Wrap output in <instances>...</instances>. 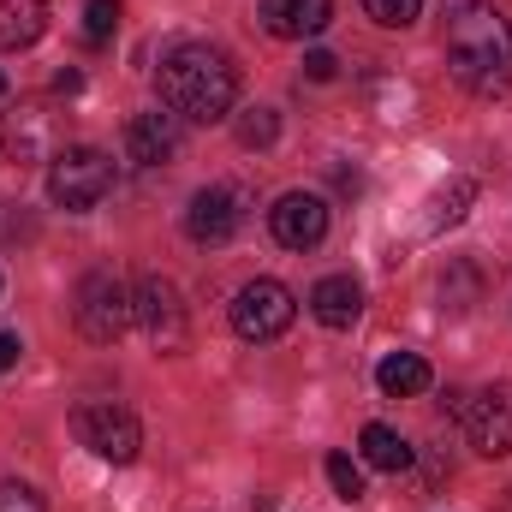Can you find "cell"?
Here are the masks:
<instances>
[{
	"instance_id": "8",
	"label": "cell",
	"mask_w": 512,
	"mask_h": 512,
	"mask_svg": "<svg viewBox=\"0 0 512 512\" xmlns=\"http://www.w3.org/2000/svg\"><path fill=\"white\" fill-rule=\"evenodd\" d=\"M245 227V191L239 185H203L185 209V239L191 245H227Z\"/></svg>"
},
{
	"instance_id": "14",
	"label": "cell",
	"mask_w": 512,
	"mask_h": 512,
	"mask_svg": "<svg viewBox=\"0 0 512 512\" xmlns=\"http://www.w3.org/2000/svg\"><path fill=\"white\" fill-rule=\"evenodd\" d=\"M310 316L322 322V328H352L358 316H364V286L352 280V274H328V280H316L310 286Z\"/></svg>"
},
{
	"instance_id": "9",
	"label": "cell",
	"mask_w": 512,
	"mask_h": 512,
	"mask_svg": "<svg viewBox=\"0 0 512 512\" xmlns=\"http://www.w3.org/2000/svg\"><path fill=\"white\" fill-rule=\"evenodd\" d=\"M268 233L286 245V251H310L328 239V197L316 191H286L274 209H268Z\"/></svg>"
},
{
	"instance_id": "15",
	"label": "cell",
	"mask_w": 512,
	"mask_h": 512,
	"mask_svg": "<svg viewBox=\"0 0 512 512\" xmlns=\"http://www.w3.org/2000/svg\"><path fill=\"white\" fill-rule=\"evenodd\" d=\"M358 447H364V465H370V471H387V477L411 471V441H405L399 429H387V423H364Z\"/></svg>"
},
{
	"instance_id": "6",
	"label": "cell",
	"mask_w": 512,
	"mask_h": 512,
	"mask_svg": "<svg viewBox=\"0 0 512 512\" xmlns=\"http://www.w3.org/2000/svg\"><path fill=\"white\" fill-rule=\"evenodd\" d=\"M72 435H78L96 459H108V465H131V459L143 453V423L131 417L126 405H114V399L78 405V411H72Z\"/></svg>"
},
{
	"instance_id": "23",
	"label": "cell",
	"mask_w": 512,
	"mask_h": 512,
	"mask_svg": "<svg viewBox=\"0 0 512 512\" xmlns=\"http://www.w3.org/2000/svg\"><path fill=\"white\" fill-rule=\"evenodd\" d=\"M0 512H42V495L30 483H0Z\"/></svg>"
},
{
	"instance_id": "4",
	"label": "cell",
	"mask_w": 512,
	"mask_h": 512,
	"mask_svg": "<svg viewBox=\"0 0 512 512\" xmlns=\"http://www.w3.org/2000/svg\"><path fill=\"white\" fill-rule=\"evenodd\" d=\"M131 322L149 334L155 352H185L191 346V316H185V298L167 274H143L131 286Z\"/></svg>"
},
{
	"instance_id": "26",
	"label": "cell",
	"mask_w": 512,
	"mask_h": 512,
	"mask_svg": "<svg viewBox=\"0 0 512 512\" xmlns=\"http://www.w3.org/2000/svg\"><path fill=\"white\" fill-rule=\"evenodd\" d=\"M0 96H6V78H0Z\"/></svg>"
},
{
	"instance_id": "21",
	"label": "cell",
	"mask_w": 512,
	"mask_h": 512,
	"mask_svg": "<svg viewBox=\"0 0 512 512\" xmlns=\"http://www.w3.org/2000/svg\"><path fill=\"white\" fill-rule=\"evenodd\" d=\"M328 483H334L340 501H358L364 495V471L352 465V453H328Z\"/></svg>"
},
{
	"instance_id": "24",
	"label": "cell",
	"mask_w": 512,
	"mask_h": 512,
	"mask_svg": "<svg viewBox=\"0 0 512 512\" xmlns=\"http://www.w3.org/2000/svg\"><path fill=\"white\" fill-rule=\"evenodd\" d=\"M334 72H340V60H334L328 48H310V54H304V78H316V84H328Z\"/></svg>"
},
{
	"instance_id": "25",
	"label": "cell",
	"mask_w": 512,
	"mask_h": 512,
	"mask_svg": "<svg viewBox=\"0 0 512 512\" xmlns=\"http://www.w3.org/2000/svg\"><path fill=\"white\" fill-rule=\"evenodd\" d=\"M18 358H24V340H18V334H0V376H6Z\"/></svg>"
},
{
	"instance_id": "3",
	"label": "cell",
	"mask_w": 512,
	"mask_h": 512,
	"mask_svg": "<svg viewBox=\"0 0 512 512\" xmlns=\"http://www.w3.org/2000/svg\"><path fill=\"white\" fill-rule=\"evenodd\" d=\"M108 191H114V155H102L96 143H66L48 161V197L60 209H72V215L96 209Z\"/></svg>"
},
{
	"instance_id": "16",
	"label": "cell",
	"mask_w": 512,
	"mask_h": 512,
	"mask_svg": "<svg viewBox=\"0 0 512 512\" xmlns=\"http://www.w3.org/2000/svg\"><path fill=\"white\" fill-rule=\"evenodd\" d=\"M429 382L435 376H429V364L417 352H387L382 364H376V387H382L387 399H417Z\"/></svg>"
},
{
	"instance_id": "18",
	"label": "cell",
	"mask_w": 512,
	"mask_h": 512,
	"mask_svg": "<svg viewBox=\"0 0 512 512\" xmlns=\"http://www.w3.org/2000/svg\"><path fill=\"white\" fill-rule=\"evenodd\" d=\"M471 203H477V185H471V179H447V191L435 197V215H429V233H441V227H459Z\"/></svg>"
},
{
	"instance_id": "11",
	"label": "cell",
	"mask_w": 512,
	"mask_h": 512,
	"mask_svg": "<svg viewBox=\"0 0 512 512\" xmlns=\"http://www.w3.org/2000/svg\"><path fill=\"white\" fill-rule=\"evenodd\" d=\"M120 149H126L131 167H167L179 155V120L173 114H131L126 131H120Z\"/></svg>"
},
{
	"instance_id": "22",
	"label": "cell",
	"mask_w": 512,
	"mask_h": 512,
	"mask_svg": "<svg viewBox=\"0 0 512 512\" xmlns=\"http://www.w3.org/2000/svg\"><path fill=\"white\" fill-rule=\"evenodd\" d=\"M364 12H370L376 24H387V30H405V24L423 12V0H364Z\"/></svg>"
},
{
	"instance_id": "1",
	"label": "cell",
	"mask_w": 512,
	"mask_h": 512,
	"mask_svg": "<svg viewBox=\"0 0 512 512\" xmlns=\"http://www.w3.org/2000/svg\"><path fill=\"white\" fill-rule=\"evenodd\" d=\"M155 84H161V108H167L173 120H191V126H215V120H227L233 102H239V66H233L221 48H209V42H179V48H167Z\"/></svg>"
},
{
	"instance_id": "7",
	"label": "cell",
	"mask_w": 512,
	"mask_h": 512,
	"mask_svg": "<svg viewBox=\"0 0 512 512\" xmlns=\"http://www.w3.org/2000/svg\"><path fill=\"white\" fill-rule=\"evenodd\" d=\"M292 316H298V298L280 286V280H251V286H239V298H233V328H239V340H280L286 328H292Z\"/></svg>"
},
{
	"instance_id": "10",
	"label": "cell",
	"mask_w": 512,
	"mask_h": 512,
	"mask_svg": "<svg viewBox=\"0 0 512 512\" xmlns=\"http://www.w3.org/2000/svg\"><path fill=\"white\" fill-rule=\"evenodd\" d=\"M465 429H471V447L489 453V459H507L512 453V382L483 387L465 411Z\"/></svg>"
},
{
	"instance_id": "13",
	"label": "cell",
	"mask_w": 512,
	"mask_h": 512,
	"mask_svg": "<svg viewBox=\"0 0 512 512\" xmlns=\"http://www.w3.org/2000/svg\"><path fill=\"white\" fill-rule=\"evenodd\" d=\"M334 18V0H262V30L280 42H310Z\"/></svg>"
},
{
	"instance_id": "20",
	"label": "cell",
	"mask_w": 512,
	"mask_h": 512,
	"mask_svg": "<svg viewBox=\"0 0 512 512\" xmlns=\"http://www.w3.org/2000/svg\"><path fill=\"white\" fill-rule=\"evenodd\" d=\"M233 131H239L245 149H268V143L280 137V120H274V108H245V114L233 120Z\"/></svg>"
},
{
	"instance_id": "19",
	"label": "cell",
	"mask_w": 512,
	"mask_h": 512,
	"mask_svg": "<svg viewBox=\"0 0 512 512\" xmlns=\"http://www.w3.org/2000/svg\"><path fill=\"white\" fill-rule=\"evenodd\" d=\"M120 18H126L120 0H90V6H84V42H96V48L114 42V36H120Z\"/></svg>"
},
{
	"instance_id": "2",
	"label": "cell",
	"mask_w": 512,
	"mask_h": 512,
	"mask_svg": "<svg viewBox=\"0 0 512 512\" xmlns=\"http://www.w3.org/2000/svg\"><path fill=\"white\" fill-rule=\"evenodd\" d=\"M447 66L471 96H501L512 84V24L501 6L465 0L447 12Z\"/></svg>"
},
{
	"instance_id": "5",
	"label": "cell",
	"mask_w": 512,
	"mask_h": 512,
	"mask_svg": "<svg viewBox=\"0 0 512 512\" xmlns=\"http://www.w3.org/2000/svg\"><path fill=\"white\" fill-rule=\"evenodd\" d=\"M78 334L96 340V346H114L131 328V286L114 274V268H90L78 280Z\"/></svg>"
},
{
	"instance_id": "17",
	"label": "cell",
	"mask_w": 512,
	"mask_h": 512,
	"mask_svg": "<svg viewBox=\"0 0 512 512\" xmlns=\"http://www.w3.org/2000/svg\"><path fill=\"white\" fill-rule=\"evenodd\" d=\"M48 30V0H0V48H30Z\"/></svg>"
},
{
	"instance_id": "12",
	"label": "cell",
	"mask_w": 512,
	"mask_h": 512,
	"mask_svg": "<svg viewBox=\"0 0 512 512\" xmlns=\"http://www.w3.org/2000/svg\"><path fill=\"white\" fill-rule=\"evenodd\" d=\"M0 143L12 161H54L60 155V131H54V114H42L36 102L12 108L6 126H0Z\"/></svg>"
}]
</instances>
